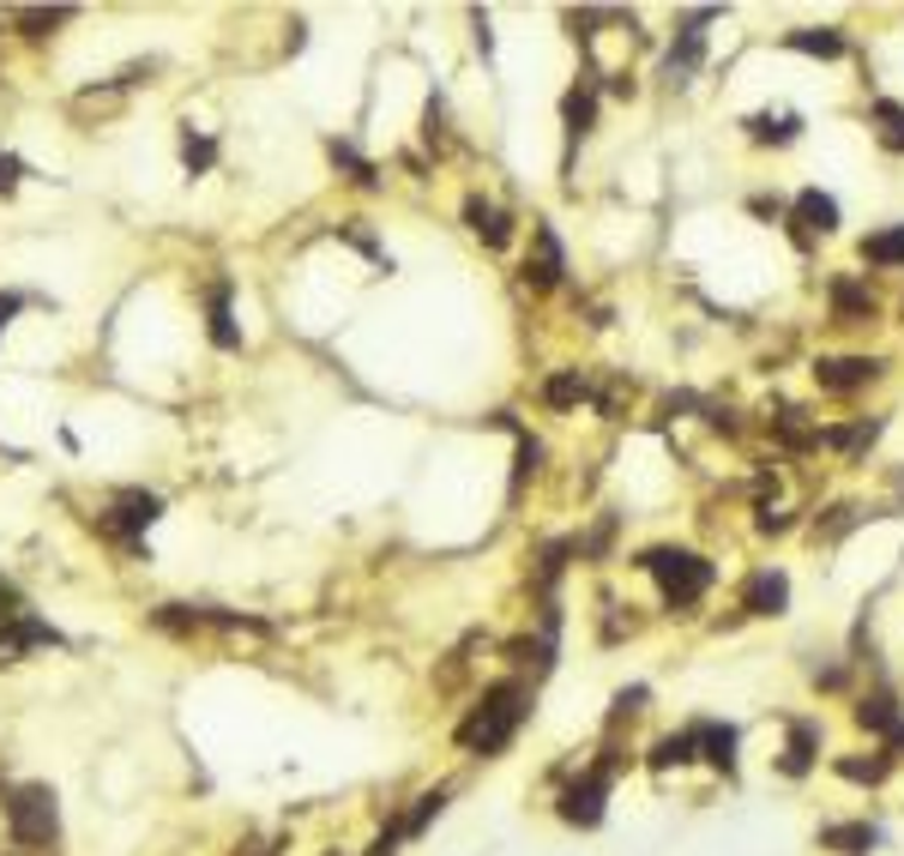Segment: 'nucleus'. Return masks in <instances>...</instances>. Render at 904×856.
<instances>
[{
	"instance_id": "1",
	"label": "nucleus",
	"mask_w": 904,
	"mask_h": 856,
	"mask_svg": "<svg viewBox=\"0 0 904 856\" xmlns=\"http://www.w3.org/2000/svg\"><path fill=\"white\" fill-rule=\"evenodd\" d=\"M525 712H530V688L525 682H494V688H482L477 712L459 724V748H477L482 760H494V754L518 736Z\"/></svg>"
},
{
	"instance_id": "2",
	"label": "nucleus",
	"mask_w": 904,
	"mask_h": 856,
	"mask_svg": "<svg viewBox=\"0 0 904 856\" xmlns=\"http://www.w3.org/2000/svg\"><path fill=\"white\" fill-rule=\"evenodd\" d=\"M0 815H7V839L25 856H49L61 844V803H54L49 784H7Z\"/></svg>"
},
{
	"instance_id": "3",
	"label": "nucleus",
	"mask_w": 904,
	"mask_h": 856,
	"mask_svg": "<svg viewBox=\"0 0 904 856\" xmlns=\"http://www.w3.org/2000/svg\"><path fill=\"white\" fill-rule=\"evenodd\" d=\"M639 567L663 585L670 610H694L699 597L711 591V579H718V567L706 555H687V549H651V555H639Z\"/></svg>"
},
{
	"instance_id": "4",
	"label": "nucleus",
	"mask_w": 904,
	"mask_h": 856,
	"mask_svg": "<svg viewBox=\"0 0 904 856\" xmlns=\"http://www.w3.org/2000/svg\"><path fill=\"white\" fill-rule=\"evenodd\" d=\"M157 519H163V501H157L151 489H121L115 506H109V513H97V531H103L109 543H121V549H133V555H139L145 531H151Z\"/></svg>"
},
{
	"instance_id": "5",
	"label": "nucleus",
	"mask_w": 904,
	"mask_h": 856,
	"mask_svg": "<svg viewBox=\"0 0 904 856\" xmlns=\"http://www.w3.org/2000/svg\"><path fill=\"white\" fill-rule=\"evenodd\" d=\"M609 779H615V772H603V766H591V772H585L579 784H567V791H561V820H567V827H597V820H603V796H609Z\"/></svg>"
},
{
	"instance_id": "6",
	"label": "nucleus",
	"mask_w": 904,
	"mask_h": 856,
	"mask_svg": "<svg viewBox=\"0 0 904 856\" xmlns=\"http://www.w3.org/2000/svg\"><path fill=\"white\" fill-rule=\"evenodd\" d=\"M875 375H880L875 356H820V363H814L820 392H856V387H868Z\"/></svg>"
},
{
	"instance_id": "7",
	"label": "nucleus",
	"mask_w": 904,
	"mask_h": 856,
	"mask_svg": "<svg viewBox=\"0 0 904 856\" xmlns=\"http://www.w3.org/2000/svg\"><path fill=\"white\" fill-rule=\"evenodd\" d=\"M832 230H839V199L820 194V187H808V194L796 199V230H790L796 235V247H808L814 235H832Z\"/></svg>"
},
{
	"instance_id": "8",
	"label": "nucleus",
	"mask_w": 904,
	"mask_h": 856,
	"mask_svg": "<svg viewBox=\"0 0 904 856\" xmlns=\"http://www.w3.org/2000/svg\"><path fill=\"white\" fill-rule=\"evenodd\" d=\"M742 610L748 615H784L790 610V579L778 567H760L748 585H742Z\"/></svg>"
},
{
	"instance_id": "9",
	"label": "nucleus",
	"mask_w": 904,
	"mask_h": 856,
	"mask_svg": "<svg viewBox=\"0 0 904 856\" xmlns=\"http://www.w3.org/2000/svg\"><path fill=\"white\" fill-rule=\"evenodd\" d=\"M567 272V254H561L555 230H537V260H525V284L530 290H555Z\"/></svg>"
},
{
	"instance_id": "10",
	"label": "nucleus",
	"mask_w": 904,
	"mask_h": 856,
	"mask_svg": "<svg viewBox=\"0 0 904 856\" xmlns=\"http://www.w3.org/2000/svg\"><path fill=\"white\" fill-rule=\"evenodd\" d=\"M827 296H832V320H839V326H863V320H875V296H868V290L856 284V278H832Z\"/></svg>"
},
{
	"instance_id": "11",
	"label": "nucleus",
	"mask_w": 904,
	"mask_h": 856,
	"mask_svg": "<svg viewBox=\"0 0 904 856\" xmlns=\"http://www.w3.org/2000/svg\"><path fill=\"white\" fill-rule=\"evenodd\" d=\"M465 223H471V230H477L489 247H506V242H513V218H506L501 206H489V199H477V194L465 199Z\"/></svg>"
},
{
	"instance_id": "12",
	"label": "nucleus",
	"mask_w": 904,
	"mask_h": 856,
	"mask_svg": "<svg viewBox=\"0 0 904 856\" xmlns=\"http://www.w3.org/2000/svg\"><path fill=\"white\" fill-rule=\"evenodd\" d=\"M585 399H591V380H585L579 368L542 380V404H549V411H573V404H585Z\"/></svg>"
},
{
	"instance_id": "13",
	"label": "nucleus",
	"mask_w": 904,
	"mask_h": 856,
	"mask_svg": "<svg viewBox=\"0 0 904 856\" xmlns=\"http://www.w3.org/2000/svg\"><path fill=\"white\" fill-rule=\"evenodd\" d=\"M561 121H567V139H585V133L597 127V85H579V91H567V103H561Z\"/></svg>"
},
{
	"instance_id": "14",
	"label": "nucleus",
	"mask_w": 904,
	"mask_h": 856,
	"mask_svg": "<svg viewBox=\"0 0 904 856\" xmlns=\"http://www.w3.org/2000/svg\"><path fill=\"white\" fill-rule=\"evenodd\" d=\"M814 748H820V730H814V724H796V730H790V748H784V772H790V779H808Z\"/></svg>"
},
{
	"instance_id": "15",
	"label": "nucleus",
	"mask_w": 904,
	"mask_h": 856,
	"mask_svg": "<svg viewBox=\"0 0 904 856\" xmlns=\"http://www.w3.org/2000/svg\"><path fill=\"white\" fill-rule=\"evenodd\" d=\"M440 815H447V784H440V791H423L411 815H399V820H404V839H423V832L435 827Z\"/></svg>"
},
{
	"instance_id": "16",
	"label": "nucleus",
	"mask_w": 904,
	"mask_h": 856,
	"mask_svg": "<svg viewBox=\"0 0 904 856\" xmlns=\"http://www.w3.org/2000/svg\"><path fill=\"white\" fill-rule=\"evenodd\" d=\"M206 314H211V338H218L223 351H235L242 344V332L230 326V284H211V296H206Z\"/></svg>"
},
{
	"instance_id": "17",
	"label": "nucleus",
	"mask_w": 904,
	"mask_h": 856,
	"mask_svg": "<svg viewBox=\"0 0 904 856\" xmlns=\"http://www.w3.org/2000/svg\"><path fill=\"white\" fill-rule=\"evenodd\" d=\"M863 266H904V223L899 230H880L863 242Z\"/></svg>"
},
{
	"instance_id": "18",
	"label": "nucleus",
	"mask_w": 904,
	"mask_h": 856,
	"mask_svg": "<svg viewBox=\"0 0 904 856\" xmlns=\"http://www.w3.org/2000/svg\"><path fill=\"white\" fill-rule=\"evenodd\" d=\"M856 724L863 730H887L892 736V730H899V700H892V694H868V700L856 706Z\"/></svg>"
},
{
	"instance_id": "19",
	"label": "nucleus",
	"mask_w": 904,
	"mask_h": 856,
	"mask_svg": "<svg viewBox=\"0 0 904 856\" xmlns=\"http://www.w3.org/2000/svg\"><path fill=\"white\" fill-rule=\"evenodd\" d=\"M790 49H802V54H820V61H839L844 54V37L839 30H790Z\"/></svg>"
},
{
	"instance_id": "20",
	"label": "nucleus",
	"mask_w": 904,
	"mask_h": 856,
	"mask_svg": "<svg viewBox=\"0 0 904 856\" xmlns=\"http://www.w3.org/2000/svg\"><path fill=\"white\" fill-rule=\"evenodd\" d=\"M820 844H827V851H844V856H868L875 827H827L820 832Z\"/></svg>"
},
{
	"instance_id": "21",
	"label": "nucleus",
	"mask_w": 904,
	"mask_h": 856,
	"mask_svg": "<svg viewBox=\"0 0 904 856\" xmlns=\"http://www.w3.org/2000/svg\"><path fill=\"white\" fill-rule=\"evenodd\" d=\"M699 748V730H682V736H663L658 748H651V766H687Z\"/></svg>"
},
{
	"instance_id": "22",
	"label": "nucleus",
	"mask_w": 904,
	"mask_h": 856,
	"mask_svg": "<svg viewBox=\"0 0 904 856\" xmlns=\"http://www.w3.org/2000/svg\"><path fill=\"white\" fill-rule=\"evenodd\" d=\"M66 19H73L66 7H49V13H42V7H19L13 25H25V37H49V30H54V25H66Z\"/></svg>"
},
{
	"instance_id": "23",
	"label": "nucleus",
	"mask_w": 904,
	"mask_h": 856,
	"mask_svg": "<svg viewBox=\"0 0 904 856\" xmlns=\"http://www.w3.org/2000/svg\"><path fill=\"white\" fill-rule=\"evenodd\" d=\"M748 133L760 145H790L796 139V115H784V121H772V115H748Z\"/></svg>"
},
{
	"instance_id": "24",
	"label": "nucleus",
	"mask_w": 904,
	"mask_h": 856,
	"mask_svg": "<svg viewBox=\"0 0 904 856\" xmlns=\"http://www.w3.org/2000/svg\"><path fill=\"white\" fill-rule=\"evenodd\" d=\"M699 742H706V760L711 766H723V772L736 766V730H699Z\"/></svg>"
},
{
	"instance_id": "25",
	"label": "nucleus",
	"mask_w": 904,
	"mask_h": 856,
	"mask_svg": "<svg viewBox=\"0 0 904 856\" xmlns=\"http://www.w3.org/2000/svg\"><path fill=\"white\" fill-rule=\"evenodd\" d=\"M856 519H863V513H856V506H851V501H839V506H832V513H827V519L814 525V537H827V543H839V537H844V531H851V525H856Z\"/></svg>"
},
{
	"instance_id": "26",
	"label": "nucleus",
	"mask_w": 904,
	"mask_h": 856,
	"mask_svg": "<svg viewBox=\"0 0 904 856\" xmlns=\"http://www.w3.org/2000/svg\"><path fill=\"white\" fill-rule=\"evenodd\" d=\"M887 754H880V760H839V772H844V779H851V784H880V779H887Z\"/></svg>"
},
{
	"instance_id": "27",
	"label": "nucleus",
	"mask_w": 904,
	"mask_h": 856,
	"mask_svg": "<svg viewBox=\"0 0 904 856\" xmlns=\"http://www.w3.org/2000/svg\"><path fill=\"white\" fill-rule=\"evenodd\" d=\"M875 115H880V145H887V151H904V109L880 103Z\"/></svg>"
},
{
	"instance_id": "28",
	"label": "nucleus",
	"mask_w": 904,
	"mask_h": 856,
	"mask_svg": "<svg viewBox=\"0 0 904 856\" xmlns=\"http://www.w3.org/2000/svg\"><path fill=\"white\" fill-rule=\"evenodd\" d=\"M332 157H338V163H344V169H350V175H356V182H362V187H375V182H380V175H375V163H362V157H356V151H350V145H344V139H332Z\"/></svg>"
},
{
	"instance_id": "29",
	"label": "nucleus",
	"mask_w": 904,
	"mask_h": 856,
	"mask_svg": "<svg viewBox=\"0 0 904 856\" xmlns=\"http://www.w3.org/2000/svg\"><path fill=\"white\" fill-rule=\"evenodd\" d=\"M181 157H187V169H206L218 151H211V139H194V133H187V145H181Z\"/></svg>"
},
{
	"instance_id": "30",
	"label": "nucleus",
	"mask_w": 904,
	"mask_h": 856,
	"mask_svg": "<svg viewBox=\"0 0 904 856\" xmlns=\"http://www.w3.org/2000/svg\"><path fill=\"white\" fill-rule=\"evenodd\" d=\"M19 175H25V163L0 151V194H13V187H19Z\"/></svg>"
},
{
	"instance_id": "31",
	"label": "nucleus",
	"mask_w": 904,
	"mask_h": 856,
	"mask_svg": "<svg viewBox=\"0 0 904 856\" xmlns=\"http://www.w3.org/2000/svg\"><path fill=\"white\" fill-rule=\"evenodd\" d=\"M537 465H542V447L537 441H518V477H530Z\"/></svg>"
},
{
	"instance_id": "32",
	"label": "nucleus",
	"mask_w": 904,
	"mask_h": 856,
	"mask_svg": "<svg viewBox=\"0 0 904 856\" xmlns=\"http://www.w3.org/2000/svg\"><path fill=\"white\" fill-rule=\"evenodd\" d=\"M25 308V296H19V290H7V296H0V332H7V326H13V314Z\"/></svg>"
},
{
	"instance_id": "33",
	"label": "nucleus",
	"mask_w": 904,
	"mask_h": 856,
	"mask_svg": "<svg viewBox=\"0 0 904 856\" xmlns=\"http://www.w3.org/2000/svg\"><path fill=\"white\" fill-rule=\"evenodd\" d=\"M7 856H25V851H7Z\"/></svg>"
},
{
	"instance_id": "34",
	"label": "nucleus",
	"mask_w": 904,
	"mask_h": 856,
	"mask_svg": "<svg viewBox=\"0 0 904 856\" xmlns=\"http://www.w3.org/2000/svg\"><path fill=\"white\" fill-rule=\"evenodd\" d=\"M332 856H344V851H332Z\"/></svg>"
}]
</instances>
